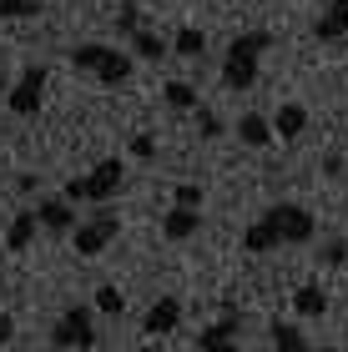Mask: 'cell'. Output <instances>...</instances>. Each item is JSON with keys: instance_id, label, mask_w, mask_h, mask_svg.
<instances>
[{"instance_id": "1", "label": "cell", "mask_w": 348, "mask_h": 352, "mask_svg": "<svg viewBox=\"0 0 348 352\" xmlns=\"http://www.w3.org/2000/svg\"><path fill=\"white\" fill-rule=\"evenodd\" d=\"M263 51H273V36H267V30H243V36L227 45V56H223V86L227 91H247L258 81Z\"/></svg>"}, {"instance_id": "2", "label": "cell", "mask_w": 348, "mask_h": 352, "mask_svg": "<svg viewBox=\"0 0 348 352\" xmlns=\"http://www.w3.org/2000/svg\"><path fill=\"white\" fill-rule=\"evenodd\" d=\"M121 182H126V166H121V156H106V162H96L86 176H71L66 182V201L76 206V201H96V206H106L121 191Z\"/></svg>"}, {"instance_id": "3", "label": "cell", "mask_w": 348, "mask_h": 352, "mask_svg": "<svg viewBox=\"0 0 348 352\" xmlns=\"http://www.w3.org/2000/svg\"><path fill=\"white\" fill-rule=\"evenodd\" d=\"M263 217L273 221V232H278L283 247H308L313 236H318V221H313V212H308V206H298V201H278V206H267Z\"/></svg>"}, {"instance_id": "4", "label": "cell", "mask_w": 348, "mask_h": 352, "mask_svg": "<svg viewBox=\"0 0 348 352\" xmlns=\"http://www.w3.org/2000/svg\"><path fill=\"white\" fill-rule=\"evenodd\" d=\"M51 347L61 352H76V347H96V322H91V307L71 302L66 312L51 322Z\"/></svg>"}, {"instance_id": "5", "label": "cell", "mask_w": 348, "mask_h": 352, "mask_svg": "<svg viewBox=\"0 0 348 352\" xmlns=\"http://www.w3.org/2000/svg\"><path fill=\"white\" fill-rule=\"evenodd\" d=\"M71 236H76V252H81V257H96V252H106V247H112L116 236H121V217L101 206V212H96V217H86Z\"/></svg>"}, {"instance_id": "6", "label": "cell", "mask_w": 348, "mask_h": 352, "mask_svg": "<svg viewBox=\"0 0 348 352\" xmlns=\"http://www.w3.org/2000/svg\"><path fill=\"white\" fill-rule=\"evenodd\" d=\"M41 101H45V71L36 66V60H30V66L21 71V81L10 86V96H6V106L15 111V116H41Z\"/></svg>"}, {"instance_id": "7", "label": "cell", "mask_w": 348, "mask_h": 352, "mask_svg": "<svg viewBox=\"0 0 348 352\" xmlns=\"http://www.w3.org/2000/svg\"><path fill=\"white\" fill-rule=\"evenodd\" d=\"M177 322H182V302L177 297H156L147 312H141V332L147 338H167V332H177Z\"/></svg>"}, {"instance_id": "8", "label": "cell", "mask_w": 348, "mask_h": 352, "mask_svg": "<svg viewBox=\"0 0 348 352\" xmlns=\"http://www.w3.org/2000/svg\"><path fill=\"white\" fill-rule=\"evenodd\" d=\"M197 232H202V212H192V206H172V212L162 217V236L167 242H192Z\"/></svg>"}, {"instance_id": "9", "label": "cell", "mask_w": 348, "mask_h": 352, "mask_svg": "<svg viewBox=\"0 0 348 352\" xmlns=\"http://www.w3.org/2000/svg\"><path fill=\"white\" fill-rule=\"evenodd\" d=\"M36 217H41L45 232H76V206H71L66 197H41Z\"/></svg>"}, {"instance_id": "10", "label": "cell", "mask_w": 348, "mask_h": 352, "mask_svg": "<svg viewBox=\"0 0 348 352\" xmlns=\"http://www.w3.org/2000/svg\"><path fill=\"white\" fill-rule=\"evenodd\" d=\"M237 141H243V146H252V151H267L273 146V116H258V111H247L243 121H237Z\"/></svg>"}, {"instance_id": "11", "label": "cell", "mask_w": 348, "mask_h": 352, "mask_svg": "<svg viewBox=\"0 0 348 352\" xmlns=\"http://www.w3.org/2000/svg\"><path fill=\"white\" fill-rule=\"evenodd\" d=\"M303 131H308V106L283 101V106L273 111V136H283V141H298Z\"/></svg>"}, {"instance_id": "12", "label": "cell", "mask_w": 348, "mask_h": 352, "mask_svg": "<svg viewBox=\"0 0 348 352\" xmlns=\"http://www.w3.org/2000/svg\"><path fill=\"white\" fill-rule=\"evenodd\" d=\"M36 232H41L36 206H30V212H15V217H10V227H6V247H10V252H25L30 242H36Z\"/></svg>"}, {"instance_id": "13", "label": "cell", "mask_w": 348, "mask_h": 352, "mask_svg": "<svg viewBox=\"0 0 348 352\" xmlns=\"http://www.w3.org/2000/svg\"><path fill=\"white\" fill-rule=\"evenodd\" d=\"M278 247L283 242H278V232H273V221H267V217H258L243 232V252H247V257H267V252H278Z\"/></svg>"}, {"instance_id": "14", "label": "cell", "mask_w": 348, "mask_h": 352, "mask_svg": "<svg viewBox=\"0 0 348 352\" xmlns=\"http://www.w3.org/2000/svg\"><path fill=\"white\" fill-rule=\"evenodd\" d=\"M313 36H318V41H343V36H348V0H334V6L318 15Z\"/></svg>"}, {"instance_id": "15", "label": "cell", "mask_w": 348, "mask_h": 352, "mask_svg": "<svg viewBox=\"0 0 348 352\" xmlns=\"http://www.w3.org/2000/svg\"><path fill=\"white\" fill-rule=\"evenodd\" d=\"M132 60L136 56H126V51H106V60L96 66V81L101 86H126L132 81Z\"/></svg>"}, {"instance_id": "16", "label": "cell", "mask_w": 348, "mask_h": 352, "mask_svg": "<svg viewBox=\"0 0 348 352\" xmlns=\"http://www.w3.org/2000/svg\"><path fill=\"white\" fill-rule=\"evenodd\" d=\"M237 327H243V312H237V307H227V312L217 317L212 327H202L197 347H212V342H232V338H237Z\"/></svg>"}, {"instance_id": "17", "label": "cell", "mask_w": 348, "mask_h": 352, "mask_svg": "<svg viewBox=\"0 0 348 352\" xmlns=\"http://www.w3.org/2000/svg\"><path fill=\"white\" fill-rule=\"evenodd\" d=\"M293 307L303 312V317H323V312H328V292H323L318 282H303V287L293 292Z\"/></svg>"}, {"instance_id": "18", "label": "cell", "mask_w": 348, "mask_h": 352, "mask_svg": "<svg viewBox=\"0 0 348 352\" xmlns=\"http://www.w3.org/2000/svg\"><path fill=\"white\" fill-rule=\"evenodd\" d=\"M172 51H177V56H187V60H197L202 51H207V36H202L197 25H182L177 36H172Z\"/></svg>"}, {"instance_id": "19", "label": "cell", "mask_w": 348, "mask_h": 352, "mask_svg": "<svg viewBox=\"0 0 348 352\" xmlns=\"http://www.w3.org/2000/svg\"><path fill=\"white\" fill-rule=\"evenodd\" d=\"M132 56H136V60H162L167 45H162L156 30H136V36H132Z\"/></svg>"}, {"instance_id": "20", "label": "cell", "mask_w": 348, "mask_h": 352, "mask_svg": "<svg viewBox=\"0 0 348 352\" xmlns=\"http://www.w3.org/2000/svg\"><path fill=\"white\" fill-rule=\"evenodd\" d=\"M106 51H112V45H96V41H86V45H76V51H71V66H76V71H91V76H96V66L106 60Z\"/></svg>"}, {"instance_id": "21", "label": "cell", "mask_w": 348, "mask_h": 352, "mask_svg": "<svg viewBox=\"0 0 348 352\" xmlns=\"http://www.w3.org/2000/svg\"><path fill=\"white\" fill-rule=\"evenodd\" d=\"M162 96H167L172 111H197V86H187V81H167Z\"/></svg>"}, {"instance_id": "22", "label": "cell", "mask_w": 348, "mask_h": 352, "mask_svg": "<svg viewBox=\"0 0 348 352\" xmlns=\"http://www.w3.org/2000/svg\"><path fill=\"white\" fill-rule=\"evenodd\" d=\"M273 352H313L308 347V338H303V332H298V327H273Z\"/></svg>"}, {"instance_id": "23", "label": "cell", "mask_w": 348, "mask_h": 352, "mask_svg": "<svg viewBox=\"0 0 348 352\" xmlns=\"http://www.w3.org/2000/svg\"><path fill=\"white\" fill-rule=\"evenodd\" d=\"M41 15V0H0V21H30Z\"/></svg>"}, {"instance_id": "24", "label": "cell", "mask_w": 348, "mask_h": 352, "mask_svg": "<svg viewBox=\"0 0 348 352\" xmlns=\"http://www.w3.org/2000/svg\"><path fill=\"white\" fill-rule=\"evenodd\" d=\"M121 307H126L121 287H112V282H101V287H96V312H106V317H116Z\"/></svg>"}, {"instance_id": "25", "label": "cell", "mask_w": 348, "mask_h": 352, "mask_svg": "<svg viewBox=\"0 0 348 352\" xmlns=\"http://www.w3.org/2000/svg\"><path fill=\"white\" fill-rule=\"evenodd\" d=\"M172 206H192V212H202V186L197 182H177V186H172Z\"/></svg>"}, {"instance_id": "26", "label": "cell", "mask_w": 348, "mask_h": 352, "mask_svg": "<svg viewBox=\"0 0 348 352\" xmlns=\"http://www.w3.org/2000/svg\"><path fill=\"white\" fill-rule=\"evenodd\" d=\"M116 25H121V36H136V30H141V15H136V6H132V0H126V6H121Z\"/></svg>"}, {"instance_id": "27", "label": "cell", "mask_w": 348, "mask_h": 352, "mask_svg": "<svg viewBox=\"0 0 348 352\" xmlns=\"http://www.w3.org/2000/svg\"><path fill=\"white\" fill-rule=\"evenodd\" d=\"M132 156H136V162H152V156H156V141H152L147 131H136V136H132Z\"/></svg>"}, {"instance_id": "28", "label": "cell", "mask_w": 348, "mask_h": 352, "mask_svg": "<svg viewBox=\"0 0 348 352\" xmlns=\"http://www.w3.org/2000/svg\"><path fill=\"white\" fill-rule=\"evenodd\" d=\"M197 131H202V136H217V131H223V121H217L212 111H202V106H197Z\"/></svg>"}, {"instance_id": "29", "label": "cell", "mask_w": 348, "mask_h": 352, "mask_svg": "<svg viewBox=\"0 0 348 352\" xmlns=\"http://www.w3.org/2000/svg\"><path fill=\"white\" fill-rule=\"evenodd\" d=\"M323 262H328V267H343V262H348V247H343V242H328V247H323Z\"/></svg>"}, {"instance_id": "30", "label": "cell", "mask_w": 348, "mask_h": 352, "mask_svg": "<svg viewBox=\"0 0 348 352\" xmlns=\"http://www.w3.org/2000/svg\"><path fill=\"white\" fill-rule=\"evenodd\" d=\"M15 338V317H6V312H0V347H6Z\"/></svg>"}, {"instance_id": "31", "label": "cell", "mask_w": 348, "mask_h": 352, "mask_svg": "<svg viewBox=\"0 0 348 352\" xmlns=\"http://www.w3.org/2000/svg\"><path fill=\"white\" fill-rule=\"evenodd\" d=\"M15 186H21V191H36L41 176H36V171H21V176H15Z\"/></svg>"}, {"instance_id": "32", "label": "cell", "mask_w": 348, "mask_h": 352, "mask_svg": "<svg viewBox=\"0 0 348 352\" xmlns=\"http://www.w3.org/2000/svg\"><path fill=\"white\" fill-rule=\"evenodd\" d=\"M202 352H243L237 342H212V347H202Z\"/></svg>"}, {"instance_id": "33", "label": "cell", "mask_w": 348, "mask_h": 352, "mask_svg": "<svg viewBox=\"0 0 348 352\" xmlns=\"http://www.w3.org/2000/svg\"><path fill=\"white\" fill-rule=\"evenodd\" d=\"M0 96H10V86H6V51H0Z\"/></svg>"}]
</instances>
